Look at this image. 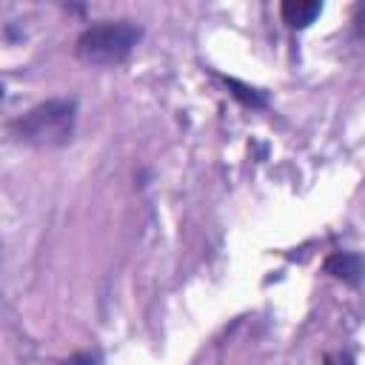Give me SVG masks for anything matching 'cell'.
Here are the masks:
<instances>
[{"label":"cell","instance_id":"cell-7","mask_svg":"<svg viewBox=\"0 0 365 365\" xmlns=\"http://www.w3.org/2000/svg\"><path fill=\"white\" fill-rule=\"evenodd\" d=\"M351 26H354V34L365 43V0L354 6V14H351Z\"/></svg>","mask_w":365,"mask_h":365},{"label":"cell","instance_id":"cell-4","mask_svg":"<svg viewBox=\"0 0 365 365\" xmlns=\"http://www.w3.org/2000/svg\"><path fill=\"white\" fill-rule=\"evenodd\" d=\"M322 14L319 0H285L279 3V17L288 29H308Z\"/></svg>","mask_w":365,"mask_h":365},{"label":"cell","instance_id":"cell-8","mask_svg":"<svg viewBox=\"0 0 365 365\" xmlns=\"http://www.w3.org/2000/svg\"><path fill=\"white\" fill-rule=\"evenodd\" d=\"M97 362H100L97 354H91V351H77V354H71L63 365H97Z\"/></svg>","mask_w":365,"mask_h":365},{"label":"cell","instance_id":"cell-3","mask_svg":"<svg viewBox=\"0 0 365 365\" xmlns=\"http://www.w3.org/2000/svg\"><path fill=\"white\" fill-rule=\"evenodd\" d=\"M322 271L351 288H359L365 285V257L356 254V251H334L325 257L322 262Z\"/></svg>","mask_w":365,"mask_h":365},{"label":"cell","instance_id":"cell-5","mask_svg":"<svg viewBox=\"0 0 365 365\" xmlns=\"http://www.w3.org/2000/svg\"><path fill=\"white\" fill-rule=\"evenodd\" d=\"M222 83L228 86L231 97H234V100H240L245 108H265V106H268V97H265V91H262V88H254V86L240 83L237 77H225V74H222Z\"/></svg>","mask_w":365,"mask_h":365},{"label":"cell","instance_id":"cell-6","mask_svg":"<svg viewBox=\"0 0 365 365\" xmlns=\"http://www.w3.org/2000/svg\"><path fill=\"white\" fill-rule=\"evenodd\" d=\"M322 365H356V359L351 351H325Z\"/></svg>","mask_w":365,"mask_h":365},{"label":"cell","instance_id":"cell-2","mask_svg":"<svg viewBox=\"0 0 365 365\" xmlns=\"http://www.w3.org/2000/svg\"><path fill=\"white\" fill-rule=\"evenodd\" d=\"M143 40V26L134 20H100L80 31L74 54L88 66H120Z\"/></svg>","mask_w":365,"mask_h":365},{"label":"cell","instance_id":"cell-1","mask_svg":"<svg viewBox=\"0 0 365 365\" xmlns=\"http://www.w3.org/2000/svg\"><path fill=\"white\" fill-rule=\"evenodd\" d=\"M74 123H77V100L54 97L14 117L9 123V134L34 148H60L71 143Z\"/></svg>","mask_w":365,"mask_h":365}]
</instances>
